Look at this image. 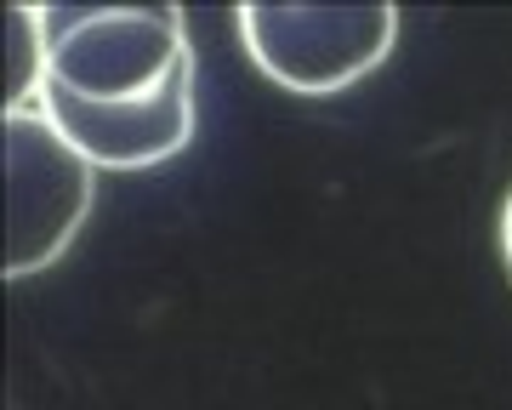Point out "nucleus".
<instances>
[{
	"mask_svg": "<svg viewBox=\"0 0 512 410\" xmlns=\"http://www.w3.org/2000/svg\"><path fill=\"white\" fill-rule=\"evenodd\" d=\"M501 257H507V274H512V188L501 200Z\"/></svg>",
	"mask_w": 512,
	"mask_h": 410,
	"instance_id": "39448f33",
	"label": "nucleus"
},
{
	"mask_svg": "<svg viewBox=\"0 0 512 410\" xmlns=\"http://www.w3.org/2000/svg\"><path fill=\"white\" fill-rule=\"evenodd\" d=\"M239 46L262 80L291 97H336L376 75L393 40L399 6H268L251 0L234 12Z\"/></svg>",
	"mask_w": 512,
	"mask_h": 410,
	"instance_id": "f03ea898",
	"label": "nucleus"
},
{
	"mask_svg": "<svg viewBox=\"0 0 512 410\" xmlns=\"http://www.w3.org/2000/svg\"><path fill=\"white\" fill-rule=\"evenodd\" d=\"M46 86L92 109L154 97L194 63L183 6H35Z\"/></svg>",
	"mask_w": 512,
	"mask_h": 410,
	"instance_id": "f257e3e1",
	"label": "nucleus"
},
{
	"mask_svg": "<svg viewBox=\"0 0 512 410\" xmlns=\"http://www.w3.org/2000/svg\"><path fill=\"white\" fill-rule=\"evenodd\" d=\"M40 109L52 114V126L97 171H114V177L154 171L165 160H177L200 131V63H183L160 92L137 97V103L92 109V103H74V97L40 92Z\"/></svg>",
	"mask_w": 512,
	"mask_h": 410,
	"instance_id": "20e7f679",
	"label": "nucleus"
},
{
	"mask_svg": "<svg viewBox=\"0 0 512 410\" xmlns=\"http://www.w3.org/2000/svg\"><path fill=\"white\" fill-rule=\"evenodd\" d=\"M6 280L52 268L86 228L103 171L40 109H6Z\"/></svg>",
	"mask_w": 512,
	"mask_h": 410,
	"instance_id": "7ed1b4c3",
	"label": "nucleus"
}]
</instances>
